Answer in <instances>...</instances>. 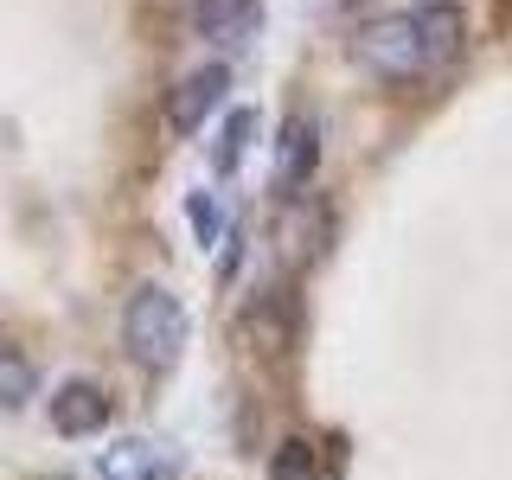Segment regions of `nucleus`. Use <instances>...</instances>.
Instances as JSON below:
<instances>
[{"label":"nucleus","instance_id":"1","mask_svg":"<svg viewBox=\"0 0 512 480\" xmlns=\"http://www.w3.org/2000/svg\"><path fill=\"white\" fill-rule=\"evenodd\" d=\"M186 340H192L186 301L173 295L167 282H135L122 295V352L148 378H167L173 365L186 359Z\"/></svg>","mask_w":512,"mask_h":480},{"label":"nucleus","instance_id":"2","mask_svg":"<svg viewBox=\"0 0 512 480\" xmlns=\"http://www.w3.org/2000/svg\"><path fill=\"white\" fill-rule=\"evenodd\" d=\"M352 64H359L372 84H416L429 77V58H423V39H416L410 13H378L352 32Z\"/></svg>","mask_w":512,"mask_h":480},{"label":"nucleus","instance_id":"3","mask_svg":"<svg viewBox=\"0 0 512 480\" xmlns=\"http://www.w3.org/2000/svg\"><path fill=\"white\" fill-rule=\"evenodd\" d=\"M45 416H52V429L64 442H84V436H103L109 429L116 404H109V391L96 378H64L52 391V404H45Z\"/></svg>","mask_w":512,"mask_h":480},{"label":"nucleus","instance_id":"4","mask_svg":"<svg viewBox=\"0 0 512 480\" xmlns=\"http://www.w3.org/2000/svg\"><path fill=\"white\" fill-rule=\"evenodd\" d=\"M192 32L218 52H244L263 32V0H192Z\"/></svg>","mask_w":512,"mask_h":480},{"label":"nucleus","instance_id":"5","mask_svg":"<svg viewBox=\"0 0 512 480\" xmlns=\"http://www.w3.org/2000/svg\"><path fill=\"white\" fill-rule=\"evenodd\" d=\"M410 26H416V39H423L429 71L461 64V52H468V13H461L455 0H416V7H410Z\"/></svg>","mask_w":512,"mask_h":480},{"label":"nucleus","instance_id":"6","mask_svg":"<svg viewBox=\"0 0 512 480\" xmlns=\"http://www.w3.org/2000/svg\"><path fill=\"white\" fill-rule=\"evenodd\" d=\"M224 90H231V71H224V64H199V71H186L180 84L167 90V128H173V135H192V128L224 103Z\"/></svg>","mask_w":512,"mask_h":480},{"label":"nucleus","instance_id":"7","mask_svg":"<svg viewBox=\"0 0 512 480\" xmlns=\"http://www.w3.org/2000/svg\"><path fill=\"white\" fill-rule=\"evenodd\" d=\"M320 167V122L314 116H288L276 135V192L282 199H301V186L314 180Z\"/></svg>","mask_w":512,"mask_h":480},{"label":"nucleus","instance_id":"8","mask_svg":"<svg viewBox=\"0 0 512 480\" xmlns=\"http://www.w3.org/2000/svg\"><path fill=\"white\" fill-rule=\"evenodd\" d=\"M237 327L250 333V346L263 352V359H282L288 340H295V301H288L282 288H263V295H250V301H244Z\"/></svg>","mask_w":512,"mask_h":480},{"label":"nucleus","instance_id":"9","mask_svg":"<svg viewBox=\"0 0 512 480\" xmlns=\"http://www.w3.org/2000/svg\"><path fill=\"white\" fill-rule=\"evenodd\" d=\"M167 448L148 436H116L96 455V480H167Z\"/></svg>","mask_w":512,"mask_h":480},{"label":"nucleus","instance_id":"10","mask_svg":"<svg viewBox=\"0 0 512 480\" xmlns=\"http://www.w3.org/2000/svg\"><path fill=\"white\" fill-rule=\"evenodd\" d=\"M39 397V365L13 340H0V410H26Z\"/></svg>","mask_w":512,"mask_h":480},{"label":"nucleus","instance_id":"11","mask_svg":"<svg viewBox=\"0 0 512 480\" xmlns=\"http://www.w3.org/2000/svg\"><path fill=\"white\" fill-rule=\"evenodd\" d=\"M250 141H256V109H231L218 128V148H212V167L218 173H237L244 167V154H250Z\"/></svg>","mask_w":512,"mask_h":480},{"label":"nucleus","instance_id":"12","mask_svg":"<svg viewBox=\"0 0 512 480\" xmlns=\"http://www.w3.org/2000/svg\"><path fill=\"white\" fill-rule=\"evenodd\" d=\"M263 480H320L314 442H308V436H282L276 455H269V468H263Z\"/></svg>","mask_w":512,"mask_h":480},{"label":"nucleus","instance_id":"13","mask_svg":"<svg viewBox=\"0 0 512 480\" xmlns=\"http://www.w3.org/2000/svg\"><path fill=\"white\" fill-rule=\"evenodd\" d=\"M186 218H192V231H199V244H224V237H218V205L205 199V192L186 199Z\"/></svg>","mask_w":512,"mask_h":480}]
</instances>
